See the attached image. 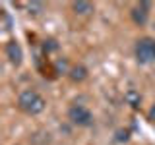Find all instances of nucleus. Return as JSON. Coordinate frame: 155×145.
Masks as SVG:
<instances>
[{"instance_id": "f257e3e1", "label": "nucleus", "mask_w": 155, "mask_h": 145, "mask_svg": "<svg viewBox=\"0 0 155 145\" xmlns=\"http://www.w3.org/2000/svg\"><path fill=\"white\" fill-rule=\"evenodd\" d=\"M18 105H19V108H21L23 112L35 116V114H41L43 110H45V105H47V103H45V99H43V97L39 95L37 91L25 89L21 95H19Z\"/></svg>"}, {"instance_id": "f03ea898", "label": "nucleus", "mask_w": 155, "mask_h": 145, "mask_svg": "<svg viewBox=\"0 0 155 145\" xmlns=\"http://www.w3.org/2000/svg\"><path fill=\"white\" fill-rule=\"evenodd\" d=\"M136 58H138L140 64H151L155 62V39L151 37H143L136 43Z\"/></svg>"}, {"instance_id": "7ed1b4c3", "label": "nucleus", "mask_w": 155, "mask_h": 145, "mask_svg": "<svg viewBox=\"0 0 155 145\" xmlns=\"http://www.w3.org/2000/svg\"><path fill=\"white\" fill-rule=\"evenodd\" d=\"M68 118L72 120V124L84 126V128L93 124V114L89 112V108H85V106H81V105L70 106V110H68Z\"/></svg>"}, {"instance_id": "20e7f679", "label": "nucleus", "mask_w": 155, "mask_h": 145, "mask_svg": "<svg viewBox=\"0 0 155 145\" xmlns=\"http://www.w3.org/2000/svg\"><path fill=\"white\" fill-rule=\"evenodd\" d=\"M6 56H8V60L12 62L14 66H19V64H21L23 50H21V47H19L18 41H10L8 45H6Z\"/></svg>"}, {"instance_id": "39448f33", "label": "nucleus", "mask_w": 155, "mask_h": 145, "mask_svg": "<svg viewBox=\"0 0 155 145\" xmlns=\"http://www.w3.org/2000/svg\"><path fill=\"white\" fill-rule=\"evenodd\" d=\"M147 8H149V2H140V6H134L132 8V12H130V14H132L134 23H138V25H145L147 16H149Z\"/></svg>"}, {"instance_id": "423d86ee", "label": "nucleus", "mask_w": 155, "mask_h": 145, "mask_svg": "<svg viewBox=\"0 0 155 145\" xmlns=\"http://www.w3.org/2000/svg\"><path fill=\"white\" fill-rule=\"evenodd\" d=\"M72 8H74V12L80 14V16H87V14L93 12V4L85 2V0H78V2L72 4Z\"/></svg>"}, {"instance_id": "0eeeda50", "label": "nucleus", "mask_w": 155, "mask_h": 145, "mask_svg": "<svg viewBox=\"0 0 155 145\" xmlns=\"http://www.w3.org/2000/svg\"><path fill=\"white\" fill-rule=\"evenodd\" d=\"M87 77V70H85V66H74L70 70V79L72 81H84Z\"/></svg>"}, {"instance_id": "6e6552de", "label": "nucleus", "mask_w": 155, "mask_h": 145, "mask_svg": "<svg viewBox=\"0 0 155 145\" xmlns=\"http://www.w3.org/2000/svg\"><path fill=\"white\" fill-rule=\"evenodd\" d=\"M128 137H130L128 130H118V132H116V139H118V141H128Z\"/></svg>"}, {"instance_id": "1a4fd4ad", "label": "nucleus", "mask_w": 155, "mask_h": 145, "mask_svg": "<svg viewBox=\"0 0 155 145\" xmlns=\"http://www.w3.org/2000/svg\"><path fill=\"white\" fill-rule=\"evenodd\" d=\"M149 116H151V118H155V106L151 108V112H149Z\"/></svg>"}]
</instances>
